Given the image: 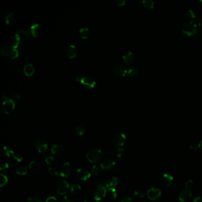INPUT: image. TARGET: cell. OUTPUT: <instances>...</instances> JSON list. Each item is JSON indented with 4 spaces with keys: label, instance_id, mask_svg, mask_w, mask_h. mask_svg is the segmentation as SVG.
Listing matches in <instances>:
<instances>
[{
    "label": "cell",
    "instance_id": "obj_26",
    "mask_svg": "<svg viewBox=\"0 0 202 202\" xmlns=\"http://www.w3.org/2000/svg\"><path fill=\"white\" fill-rule=\"evenodd\" d=\"M74 133L77 136H81L86 133V129L83 126H78L74 129Z\"/></svg>",
    "mask_w": 202,
    "mask_h": 202
},
{
    "label": "cell",
    "instance_id": "obj_31",
    "mask_svg": "<svg viewBox=\"0 0 202 202\" xmlns=\"http://www.w3.org/2000/svg\"><path fill=\"white\" fill-rule=\"evenodd\" d=\"M5 20H6V24H8V25L13 24L15 21V20H16V15H15V14L13 13H11L9 14L6 16Z\"/></svg>",
    "mask_w": 202,
    "mask_h": 202
},
{
    "label": "cell",
    "instance_id": "obj_48",
    "mask_svg": "<svg viewBox=\"0 0 202 202\" xmlns=\"http://www.w3.org/2000/svg\"><path fill=\"white\" fill-rule=\"evenodd\" d=\"M62 202H72V200L71 198H69L68 196H65L63 199H62Z\"/></svg>",
    "mask_w": 202,
    "mask_h": 202
},
{
    "label": "cell",
    "instance_id": "obj_19",
    "mask_svg": "<svg viewBox=\"0 0 202 202\" xmlns=\"http://www.w3.org/2000/svg\"><path fill=\"white\" fill-rule=\"evenodd\" d=\"M4 152L5 154L8 156V157H13L15 160H16L17 161L19 162H21L23 160V158L20 156H18V155H16L14 151L8 146H4L3 148Z\"/></svg>",
    "mask_w": 202,
    "mask_h": 202
},
{
    "label": "cell",
    "instance_id": "obj_17",
    "mask_svg": "<svg viewBox=\"0 0 202 202\" xmlns=\"http://www.w3.org/2000/svg\"><path fill=\"white\" fill-rule=\"evenodd\" d=\"M77 175L79 179L86 181L91 177V174L87 169L79 168L77 170Z\"/></svg>",
    "mask_w": 202,
    "mask_h": 202
},
{
    "label": "cell",
    "instance_id": "obj_44",
    "mask_svg": "<svg viewBox=\"0 0 202 202\" xmlns=\"http://www.w3.org/2000/svg\"><path fill=\"white\" fill-rule=\"evenodd\" d=\"M28 202H42V201L37 197H31L28 199Z\"/></svg>",
    "mask_w": 202,
    "mask_h": 202
},
{
    "label": "cell",
    "instance_id": "obj_2",
    "mask_svg": "<svg viewBox=\"0 0 202 202\" xmlns=\"http://www.w3.org/2000/svg\"><path fill=\"white\" fill-rule=\"evenodd\" d=\"M197 26L193 21H188L185 23L182 27V31L187 36H192L196 35L197 32Z\"/></svg>",
    "mask_w": 202,
    "mask_h": 202
},
{
    "label": "cell",
    "instance_id": "obj_32",
    "mask_svg": "<svg viewBox=\"0 0 202 202\" xmlns=\"http://www.w3.org/2000/svg\"><path fill=\"white\" fill-rule=\"evenodd\" d=\"M79 32L80 36L83 39L88 38L90 36V30L88 28H82L79 30Z\"/></svg>",
    "mask_w": 202,
    "mask_h": 202
},
{
    "label": "cell",
    "instance_id": "obj_14",
    "mask_svg": "<svg viewBox=\"0 0 202 202\" xmlns=\"http://www.w3.org/2000/svg\"><path fill=\"white\" fill-rule=\"evenodd\" d=\"M35 146L39 152H44L48 149V144L45 140L39 139L35 144Z\"/></svg>",
    "mask_w": 202,
    "mask_h": 202
},
{
    "label": "cell",
    "instance_id": "obj_15",
    "mask_svg": "<svg viewBox=\"0 0 202 202\" xmlns=\"http://www.w3.org/2000/svg\"><path fill=\"white\" fill-rule=\"evenodd\" d=\"M17 35L21 42H28L30 40V35L28 31L24 28H20L17 30Z\"/></svg>",
    "mask_w": 202,
    "mask_h": 202
},
{
    "label": "cell",
    "instance_id": "obj_42",
    "mask_svg": "<svg viewBox=\"0 0 202 202\" xmlns=\"http://www.w3.org/2000/svg\"><path fill=\"white\" fill-rule=\"evenodd\" d=\"M193 184V182L192 180H189L186 183H185V188L186 189L190 190V188H192Z\"/></svg>",
    "mask_w": 202,
    "mask_h": 202
},
{
    "label": "cell",
    "instance_id": "obj_41",
    "mask_svg": "<svg viewBox=\"0 0 202 202\" xmlns=\"http://www.w3.org/2000/svg\"><path fill=\"white\" fill-rule=\"evenodd\" d=\"M53 161H54L53 157L50 156L46 157V159H45V162L46 163V164H48V165H50L53 164Z\"/></svg>",
    "mask_w": 202,
    "mask_h": 202
},
{
    "label": "cell",
    "instance_id": "obj_46",
    "mask_svg": "<svg viewBox=\"0 0 202 202\" xmlns=\"http://www.w3.org/2000/svg\"><path fill=\"white\" fill-rule=\"evenodd\" d=\"M45 202H57V200L55 197L52 196L48 197Z\"/></svg>",
    "mask_w": 202,
    "mask_h": 202
},
{
    "label": "cell",
    "instance_id": "obj_38",
    "mask_svg": "<svg viewBox=\"0 0 202 202\" xmlns=\"http://www.w3.org/2000/svg\"><path fill=\"white\" fill-rule=\"evenodd\" d=\"M48 172L49 174L52 177H55L58 175V172L57 169L55 168H49L48 169Z\"/></svg>",
    "mask_w": 202,
    "mask_h": 202
},
{
    "label": "cell",
    "instance_id": "obj_27",
    "mask_svg": "<svg viewBox=\"0 0 202 202\" xmlns=\"http://www.w3.org/2000/svg\"><path fill=\"white\" fill-rule=\"evenodd\" d=\"M106 194L111 200H114L117 197V192L115 189L113 187H108Z\"/></svg>",
    "mask_w": 202,
    "mask_h": 202
},
{
    "label": "cell",
    "instance_id": "obj_12",
    "mask_svg": "<svg viewBox=\"0 0 202 202\" xmlns=\"http://www.w3.org/2000/svg\"><path fill=\"white\" fill-rule=\"evenodd\" d=\"M72 173V167L69 163L63 164L60 168V174L63 177H68Z\"/></svg>",
    "mask_w": 202,
    "mask_h": 202
},
{
    "label": "cell",
    "instance_id": "obj_6",
    "mask_svg": "<svg viewBox=\"0 0 202 202\" xmlns=\"http://www.w3.org/2000/svg\"><path fill=\"white\" fill-rule=\"evenodd\" d=\"M106 193L107 190L103 185H97L93 191V196L94 199L99 201L105 197Z\"/></svg>",
    "mask_w": 202,
    "mask_h": 202
},
{
    "label": "cell",
    "instance_id": "obj_50",
    "mask_svg": "<svg viewBox=\"0 0 202 202\" xmlns=\"http://www.w3.org/2000/svg\"><path fill=\"white\" fill-rule=\"evenodd\" d=\"M190 149H193V150H196V149H197V148H198V145H191V146H190Z\"/></svg>",
    "mask_w": 202,
    "mask_h": 202
},
{
    "label": "cell",
    "instance_id": "obj_10",
    "mask_svg": "<svg viewBox=\"0 0 202 202\" xmlns=\"http://www.w3.org/2000/svg\"><path fill=\"white\" fill-rule=\"evenodd\" d=\"M147 196L148 199L151 200H155L156 199L159 198L161 196V192L158 189L155 188H151L147 191Z\"/></svg>",
    "mask_w": 202,
    "mask_h": 202
},
{
    "label": "cell",
    "instance_id": "obj_1",
    "mask_svg": "<svg viewBox=\"0 0 202 202\" xmlns=\"http://www.w3.org/2000/svg\"><path fill=\"white\" fill-rule=\"evenodd\" d=\"M103 156L102 151L96 148H91L87 150L86 156L87 160L92 163H97L100 160Z\"/></svg>",
    "mask_w": 202,
    "mask_h": 202
},
{
    "label": "cell",
    "instance_id": "obj_34",
    "mask_svg": "<svg viewBox=\"0 0 202 202\" xmlns=\"http://www.w3.org/2000/svg\"><path fill=\"white\" fill-rule=\"evenodd\" d=\"M16 173L21 175H24L28 173V169L24 166H20L16 170Z\"/></svg>",
    "mask_w": 202,
    "mask_h": 202
},
{
    "label": "cell",
    "instance_id": "obj_51",
    "mask_svg": "<svg viewBox=\"0 0 202 202\" xmlns=\"http://www.w3.org/2000/svg\"><path fill=\"white\" fill-rule=\"evenodd\" d=\"M198 148H199L201 151H202V141H201L199 142V144H198Z\"/></svg>",
    "mask_w": 202,
    "mask_h": 202
},
{
    "label": "cell",
    "instance_id": "obj_30",
    "mask_svg": "<svg viewBox=\"0 0 202 202\" xmlns=\"http://www.w3.org/2000/svg\"><path fill=\"white\" fill-rule=\"evenodd\" d=\"M118 184V178L117 177H112V178H110L107 183H106V187H115L116 186H117Z\"/></svg>",
    "mask_w": 202,
    "mask_h": 202
},
{
    "label": "cell",
    "instance_id": "obj_37",
    "mask_svg": "<svg viewBox=\"0 0 202 202\" xmlns=\"http://www.w3.org/2000/svg\"><path fill=\"white\" fill-rule=\"evenodd\" d=\"M134 195L138 198L142 199V198L144 197L145 196V193L142 190H135V192H134Z\"/></svg>",
    "mask_w": 202,
    "mask_h": 202
},
{
    "label": "cell",
    "instance_id": "obj_20",
    "mask_svg": "<svg viewBox=\"0 0 202 202\" xmlns=\"http://www.w3.org/2000/svg\"><path fill=\"white\" fill-rule=\"evenodd\" d=\"M122 59L126 64H130L135 60V55L131 51L126 52L122 57Z\"/></svg>",
    "mask_w": 202,
    "mask_h": 202
},
{
    "label": "cell",
    "instance_id": "obj_5",
    "mask_svg": "<svg viewBox=\"0 0 202 202\" xmlns=\"http://www.w3.org/2000/svg\"><path fill=\"white\" fill-rule=\"evenodd\" d=\"M128 69L125 64L117 63L113 68V72L116 77H122L125 76Z\"/></svg>",
    "mask_w": 202,
    "mask_h": 202
},
{
    "label": "cell",
    "instance_id": "obj_39",
    "mask_svg": "<svg viewBox=\"0 0 202 202\" xmlns=\"http://www.w3.org/2000/svg\"><path fill=\"white\" fill-rule=\"evenodd\" d=\"M125 149L123 148H120L117 151V156L118 158H122L125 155Z\"/></svg>",
    "mask_w": 202,
    "mask_h": 202
},
{
    "label": "cell",
    "instance_id": "obj_3",
    "mask_svg": "<svg viewBox=\"0 0 202 202\" xmlns=\"http://www.w3.org/2000/svg\"><path fill=\"white\" fill-rule=\"evenodd\" d=\"M0 53L3 56L11 57L12 59L17 58L19 54V51L17 49L11 47L9 45L3 46L1 49Z\"/></svg>",
    "mask_w": 202,
    "mask_h": 202
},
{
    "label": "cell",
    "instance_id": "obj_49",
    "mask_svg": "<svg viewBox=\"0 0 202 202\" xmlns=\"http://www.w3.org/2000/svg\"><path fill=\"white\" fill-rule=\"evenodd\" d=\"M193 202H202V197H201V196H199V197H196V198L194 199Z\"/></svg>",
    "mask_w": 202,
    "mask_h": 202
},
{
    "label": "cell",
    "instance_id": "obj_23",
    "mask_svg": "<svg viewBox=\"0 0 202 202\" xmlns=\"http://www.w3.org/2000/svg\"><path fill=\"white\" fill-rule=\"evenodd\" d=\"M65 53L68 58L73 59L77 56V49L74 45H70L65 51Z\"/></svg>",
    "mask_w": 202,
    "mask_h": 202
},
{
    "label": "cell",
    "instance_id": "obj_25",
    "mask_svg": "<svg viewBox=\"0 0 202 202\" xmlns=\"http://www.w3.org/2000/svg\"><path fill=\"white\" fill-rule=\"evenodd\" d=\"M35 70V69L34 66L31 64H27L26 65H25V67L23 69L24 74L28 77L31 76L34 74Z\"/></svg>",
    "mask_w": 202,
    "mask_h": 202
},
{
    "label": "cell",
    "instance_id": "obj_35",
    "mask_svg": "<svg viewBox=\"0 0 202 202\" xmlns=\"http://www.w3.org/2000/svg\"><path fill=\"white\" fill-rule=\"evenodd\" d=\"M81 190V187L78 184H74L72 185L71 188V192L72 193L74 194H78L79 192Z\"/></svg>",
    "mask_w": 202,
    "mask_h": 202
},
{
    "label": "cell",
    "instance_id": "obj_21",
    "mask_svg": "<svg viewBox=\"0 0 202 202\" xmlns=\"http://www.w3.org/2000/svg\"><path fill=\"white\" fill-rule=\"evenodd\" d=\"M192 196V194L191 193L190 190L185 189L182 191V192L181 193V194H180L179 199L181 202H187L191 199Z\"/></svg>",
    "mask_w": 202,
    "mask_h": 202
},
{
    "label": "cell",
    "instance_id": "obj_18",
    "mask_svg": "<svg viewBox=\"0 0 202 202\" xmlns=\"http://www.w3.org/2000/svg\"><path fill=\"white\" fill-rule=\"evenodd\" d=\"M43 30L41 26L38 24H33L30 28V32L32 36L35 38H38L40 36L42 33Z\"/></svg>",
    "mask_w": 202,
    "mask_h": 202
},
{
    "label": "cell",
    "instance_id": "obj_47",
    "mask_svg": "<svg viewBox=\"0 0 202 202\" xmlns=\"http://www.w3.org/2000/svg\"><path fill=\"white\" fill-rule=\"evenodd\" d=\"M125 4V1L124 0H117L116 1V4L119 6H123Z\"/></svg>",
    "mask_w": 202,
    "mask_h": 202
},
{
    "label": "cell",
    "instance_id": "obj_43",
    "mask_svg": "<svg viewBox=\"0 0 202 202\" xmlns=\"http://www.w3.org/2000/svg\"><path fill=\"white\" fill-rule=\"evenodd\" d=\"M120 202H132V199L129 196H124L121 199Z\"/></svg>",
    "mask_w": 202,
    "mask_h": 202
},
{
    "label": "cell",
    "instance_id": "obj_53",
    "mask_svg": "<svg viewBox=\"0 0 202 202\" xmlns=\"http://www.w3.org/2000/svg\"></svg>",
    "mask_w": 202,
    "mask_h": 202
},
{
    "label": "cell",
    "instance_id": "obj_33",
    "mask_svg": "<svg viewBox=\"0 0 202 202\" xmlns=\"http://www.w3.org/2000/svg\"><path fill=\"white\" fill-rule=\"evenodd\" d=\"M63 147L61 145L55 144L54 145L52 148V152L53 154H58L61 153L62 151Z\"/></svg>",
    "mask_w": 202,
    "mask_h": 202
},
{
    "label": "cell",
    "instance_id": "obj_24",
    "mask_svg": "<svg viewBox=\"0 0 202 202\" xmlns=\"http://www.w3.org/2000/svg\"><path fill=\"white\" fill-rule=\"evenodd\" d=\"M138 74V71L135 68H130L128 69L126 74V79L127 81H132L134 79L137 77Z\"/></svg>",
    "mask_w": 202,
    "mask_h": 202
},
{
    "label": "cell",
    "instance_id": "obj_7",
    "mask_svg": "<svg viewBox=\"0 0 202 202\" xmlns=\"http://www.w3.org/2000/svg\"><path fill=\"white\" fill-rule=\"evenodd\" d=\"M14 101L13 100L7 99L6 98L2 105V110L5 114L9 115L14 110Z\"/></svg>",
    "mask_w": 202,
    "mask_h": 202
},
{
    "label": "cell",
    "instance_id": "obj_52",
    "mask_svg": "<svg viewBox=\"0 0 202 202\" xmlns=\"http://www.w3.org/2000/svg\"><path fill=\"white\" fill-rule=\"evenodd\" d=\"M199 28H200V30H202V20H201L199 21Z\"/></svg>",
    "mask_w": 202,
    "mask_h": 202
},
{
    "label": "cell",
    "instance_id": "obj_11",
    "mask_svg": "<svg viewBox=\"0 0 202 202\" xmlns=\"http://www.w3.org/2000/svg\"><path fill=\"white\" fill-rule=\"evenodd\" d=\"M114 144L119 146H122L125 144L126 141V135L123 133H118L116 134L113 139Z\"/></svg>",
    "mask_w": 202,
    "mask_h": 202
},
{
    "label": "cell",
    "instance_id": "obj_13",
    "mask_svg": "<svg viewBox=\"0 0 202 202\" xmlns=\"http://www.w3.org/2000/svg\"><path fill=\"white\" fill-rule=\"evenodd\" d=\"M21 42L20 39L17 34L11 35L9 39V46L16 49L19 47Z\"/></svg>",
    "mask_w": 202,
    "mask_h": 202
},
{
    "label": "cell",
    "instance_id": "obj_29",
    "mask_svg": "<svg viewBox=\"0 0 202 202\" xmlns=\"http://www.w3.org/2000/svg\"><path fill=\"white\" fill-rule=\"evenodd\" d=\"M41 165L40 163L38 161H32L29 165V169L31 171H35L38 170Z\"/></svg>",
    "mask_w": 202,
    "mask_h": 202
},
{
    "label": "cell",
    "instance_id": "obj_28",
    "mask_svg": "<svg viewBox=\"0 0 202 202\" xmlns=\"http://www.w3.org/2000/svg\"><path fill=\"white\" fill-rule=\"evenodd\" d=\"M142 6L146 10H152L154 8V2L152 0H144L142 1Z\"/></svg>",
    "mask_w": 202,
    "mask_h": 202
},
{
    "label": "cell",
    "instance_id": "obj_36",
    "mask_svg": "<svg viewBox=\"0 0 202 202\" xmlns=\"http://www.w3.org/2000/svg\"><path fill=\"white\" fill-rule=\"evenodd\" d=\"M7 182H8L7 177L5 175L1 174V178H0V187H3L4 185H5L7 183Z\"/></svg>",
    "mask_w": 202,
    "mask_h": 202
},
{
    "label": "cell",
    "instance_id": "obj_54",
    "mask_svg": "<svg viewBox=\"0 0 202 202\" xmlns=\"http://www.w3.org/2000/svg\"></svg>",
    "mask_w": 202,
    "mask_h": 202
},
{
    "label": "cell",
    "instance_id": "obj_4",
    "mask_svg": "<svg viewBox=\"0 0 202 202\" xmlns=\"http://www.w3.org/2000/svg\"><path fill=\"white\" fill-rule=\"evenodd\" d=\"M76 80L79 81L83 86L88 89H92L95 87L96 83L95 80L91 77H77Z\"/></svg>",
    "mask_w": 202,
    "mask_h": 202
},
{
    "label": "cell",
    "instance_id": "obj_45",
    "mask_svg": "<svg viewBox=\"0 0 202 202\" xmlns=\"http://www.w3.org/2000/svg\"><path fill=\"white\" fill-rule=\"evenodd\" d=\"M9 167H10V165L8 163H3V164H1V165L0 170H6V169L9 168Z\"/></svg>",
    "mask_w": 202,
    "mask_h": 202
},
{
    "label": "cell",
    "instance_id": "obj_16",
    "mask_svg": "<svg viewBox=\"0 0 202 202\" xmlns=\"http://www.w3.org/2000/svg\"><path fill=\"white\" fill-rule=\"evenodd\" d=\"M115 165V162L112 159H105L100 164V167L102 169L105 170H109L113 168Z\"/></svg>",
    "mask_w": 202,
    "mask_h": 202
},
{
    "label": "cell",
    "instance_id": "obj_9",
    "mask_svg": "<svg viewBox=\"0 0 202 202\" xmlns=\"http://www.w3.org/2000/svg\"><path fill=\"white\" fill-rule=\"evenodd\" d=\"M69 184L67 182L62 180L59 181L56 185V190L59 194L63 195L67 193L69 189Z\"/></svg>",
    "mask_w": 202,
    "mask_h": 202
},
{
    "label": "cell",
    "instance_id": "obj_22",
    "mask_svg": "<svg viewBox=\"0 0 202 202\" xmlns=\"http://www.w3.org/2000/svg\"><path fill=\"white\" fill-rule=\"evenodd\" d=\"M173 181V177L169 174H164L161 178V182L165 187H170Z\"/></svg>",
    "mask_w": 202,
    "mask_h": 202
},
{
    "label": "cell",
    "instance_id": "obj_8",
    "mask_svg": "<svg viewBox=\"0 0 202 202\" xmlns=\"http://www.w3.org/2000/svg\"><path fill=\"white\" fill-rule=\"evenodd\" d=\"M179 16L182 19L189 20V21H193L192 20L196 19L195 13L190 9L182 11L179 14Z\"/></svg>",
    "mask_w": 202,
    "mask_h": 202
},
{
    "label": "cell",
    "instance_id": "obj_40",
    "mask_svg": "<svg viewBox=\"0 0 202 202\" xmlns=\"http://www.w3.org/2000/svg\"><path fill=\"white\" fill-rule=\"evenodd\" d=\"M99 172H100L99 169H98V168L97 166H96V165H94V166L92 167V169H91V173H92V174H93L94 175L96 176L97 175H98Z\"/></svg>",
    "mask_w": 202,
    "mask_h": 202
}]
</instances>
